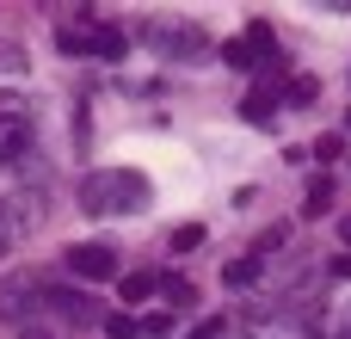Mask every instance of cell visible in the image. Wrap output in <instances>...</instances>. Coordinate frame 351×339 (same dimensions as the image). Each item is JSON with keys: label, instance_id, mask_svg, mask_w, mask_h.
<instances>
[{"label": "cell", "instance_id": "obj_10", "mask_svg": "<svg viewBox=\"0 0 351 339\" xmlns=\"http://www.w3.org/2000/svg\"><path fill=\"white\" fill-rule=\"evenodd\" d=\"M105 339H148V327H142L136 315H111V321H105Z\"/></svg>", "mask_w": 351, "mask_h": 339}, {"label": "cell", "instance_id": "obj_8", "mask_svg": "<svg viewBox=\"0 0 351 339\" xmlns=\"http://www.w3.org/2000/svg\"><path fill=\"white\" fill-rule=\"evenodd\" d=\"M259 272H265V259H259V253H247V259H234V266L222 272V284H234V290H247V284H259Z\"/></svg>", "mask_w": 351, "mask_h": 339}, {"label": "cell", "instance_id": "obj_16", "mask_svg": "<svg viewBox=\"0 0 351 339\" xmlns=\"http://www.w3.org/2000/svg\"><path fill=\"white\" fill-rule=\"evenodd\" d=\"M333 272H339V278H351V253H346V259H333Z\"/></svg>", "mask_w": 351, "mask_h": 339}, {"label": "cell", "instance_id": "obj_2", "mask_svg": "<svg viewBox=\"0 0 351 339\" xmlns=\"http://www.w3.org/2000/svg\"><path fill=\"white\" fill-rule=\"evenodd\" d=\"M62 49L93 56V62H117V56H130V31L111 19H80V25H62Z\"/></svg>", "mask_w": 351, "mask_h": 339}, {"label": "cell", "instance_id": "obj_5", "mask_svg": "<svg viewBox=\"0 0 351 339\" xmlns=\"http://www.w3.org/2000/svg\"><path fill=\"white\" fill-rule=\"evenodd\" d=\"M25 154H31V117L12 111V105H0V167L25 161Z\"/></svg>", "mask_w": 351, "mask_h": 339}, {"label": "cell", "instance_id": "obj_7", "mask_svg": "<svg viewBox=\"0 0 351 339\" xmlns=\"http://www.w3.org/2000/svg\"><path fill=\"white\" fill-rule=\"evenodd\" d=\"M117 296H123V303H148V296H160V272H130V278H117Z\"/></svg>", "mask_w": 351, "mask_h": 339}, {"label": "cell", "instance_id": "obj_19", "mask_svg": "<svg viewBox=\"0 0 351 339\" xmlns=\"http://www.w3.org/2000/svg\"><path fill=\"white\" fill-rule=\"evenodd\" d=\"M0 216H6V210H0Z\"/></svg>", "mask_w": 351, "mask_h": 339}, {"label": "cell", "instance_id": "obj_9", "mask_svg": "<svg viewBox=\"0 0 351 339\" xmlns=\"http://www.w3.org/2000/svg\"><path fill=\"white\" fill-rule=\"evenodd\" d=\"M160 296H167V309H191V303H197V290H191L185 278H160Z\"/></svg>", "mask_w": 351, "mask_h": 339}, {"label": "cell", "instance_id": "obj_1", "mask_svg": "<svg viewBox=\"0 0 351 339\" xmlns=\"http://www.w3.org/2000/svg\"><path fill=\"white\" fill-rule=\"evenodd\" d=\"M148 204H154V185L136 167H99V173L80 179V210L86 216H136Z\"/></svg>", "mask_w": 351, "mask_h": 339}, {"label": "cell", "instance_id": "obj_3", "mask_svg": "<svg viewBox=\"0 0 351 339\" xmlns=\"http://www.w3.org/2000/svg\"><path fill=\"white\" fill-rule=\"evenodd\" d=\"M142 37H148L160 56H179V62H204V56H210V37H204L191 19H154V25H142Z\"/></svg>", "mask_w": 351, "mask_h": 339}, {"label": "cell", "instance_id": "obj_13", "mask_svg": "<svg viewBox=\"0 0 351 339\" xmlns=\"http://www.w3.org/2000/svg\"><path fill=\"white\" fill-rule=\"evenodd\" d=\"M247 124H271V93H247Z\"/></svg>", "mask_w": 351, "mask_h": 339}, {"label": "cell", "instance_id": "obj_12", "mask_svg": "<svg viewBox=\"0 0 351 339\" xmlns=\"http://www.w3.org/2000/svg\"><path fill=\"white\" fill-rule=\"evenodd\" d=\"M185 339H228V315H204V321H197Z\"/></svg>", "mask_w": 351, "mask_h": 339}, {"label": "cell", "instance_id": "obj_4", "mask_svg": "<svg viewBox=\"0 0 351 339\" xmlns=\"http://www.w3.org/2000/svg\"><path fill=\"white\" fill-rule=\"evenodd\" d=\"M68 272H74L80 284H105V278H117V253H111L105 241H74V247H68Z\"/></svg>", "mask_w": 351, "mask_h": 339}, {"label": "cell", "instance_id": "obj_6", "mask_svg": "<svg viewBox=\"0 0 351 339\" xmlns=\"http://www.w3.org/2000/svg\"><path fill=\"white\" fill-rule=\"evenodd\" d=\"M253 339H315V334L290 315H253Z\"/></svg>", "mask_w": 351, "mask_h": 339}, {"label": "cell", "instance_id": "obj_15", "mask_svg": "<svg viewBox=\"0 0 351 339\" xmlns=\"http://www.w3.org/2000/svg\"><path fill=\"white\" fill-rule=\"evenodd\" d=\"M197 241H204V229H197V222H191V229H173V253H179V247H197Z\"/></svg>", "mask_w": 351, "mask_h": 339}, {"label": "cell", "instance_id": "obj_17", "mask_svg": "<svg viewBox=\"0 0 351 339\" xmlns=\"http://www.w3.org/2000/svg\"><path fill=\"white\" fill-rule=\"evenodd\" d=\"M339 241H346V247H351V216H339Z\"/></svg>", "mask_w": 351, "mask_h": 339}, {"label": "cell", "instance_id": "obj_18", "mask_svg": "<svg viewBox=\"0 0 351 339\" xmlns=\"http://www.w3.org/2000/svg\"><path fill=\"white\" fill-rule=\"evenodd\" d=\"M333 339H351V321H346V327H339V334H333Z\"/></svg>", "mask_w": 351, "mask_h": 339}, {"label": "cell", "instance_id": "obj_14", "mask_svg": "<svg viewBox=\"0 0 351 339\" xmlns=\"http://www.w3.org/2000/svg\"><path fill=\"white\" fill-rule=\"evenodd\" d=\"M327 204H333V185H327V179H315V185H308V204H302V216H321Z\"/></svg>", "mask_w": 351, "mask_h": 339}, {"label": "cell", "instance_id": "obj_11", "mask_svg": "<svg viewBox=\"0 0 351 339\" xmlns=\"http://www.w3.org/2000/svg\"><path fill=\"white\" fill-rule=\"evenodd\" d=\"M315 93H321V80H315V74H296L284 99H290V105H315Z\"/></svg>", "mask_w": 351, "mask_h": 339}]
</instances>
